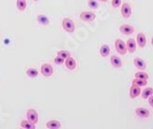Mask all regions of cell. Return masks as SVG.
<instances>
[{"label":"cell","instance_id":"26","mask_svg":"<svg viewBox=\"0 0 153 129\" xmlns=\"http://www.w3.org/2000/svg\"><path fill=\"white\" fill-rule=\"evenodd\" d=\"M121 3H122V0H112V6L115 8L121 6Z\"/></svg>","mask_w":153,"mask_h":129},{"label":"cell","instance_id":"30","mask_svg":"<svg viewBox=\"0 0 153 129\" xmlns=\"http://www.w3.org/2000/svg\"><path fill=\"white\" fill-rule=\"evenodd\" d=\"M151 44H152V45H153V37H152V39H151Z\"/></svg>","mask_w":153,"mask_h":129},{"label":"cell","instance_id":"29","mask_svg":"<svg viewBox=\"0 0 153 129\" xmlns=\"http://www.w3.org/2000/svg\"><path fill=\"white\" fill-rule=\"evenodd\" d=\"M99 1H101V2H107L108 0H99Z\"/></svg>","mask_w":153,"mask_h":129},{"label":"cell","instance_id":"32","mask_svg":"<svg viewBox=\"0 0 153 129\" xmlns=\"http://www.w3.org/2000/svg\"><path fill=\"white\" fill-rule=\"evenodd\" d=\"M21 129H24V128H21Z\"/></svg>","mask_w":153,"mask_h":129},{"label":"cell","instance_id":"19","mask_svg":"<svg viewBox=\"0 0 153 129\" xmlns=\"http://www.w3.org/2000/svg\"><path fill=\"white\" fill-rule=\"evenodd\" d=\"M153 95V89L152 88H146L143 91H142V98L144 100L145 99H149L150 96Z\"/></svg>","mask_w":153,"mask_h":129},{"label":"cell","instance_id":"23","mask_svg":"<svg viewBox=\"0 0 153 129\" xmlns=\"http://www.w3.org/2000/svg\"><path fill=\"white\" fill-rule=\"evenodd\" d=\"M57 56L65 60V59L70 56V53L68 51H65V50H60V51L57 52Z\"/></svg>","mask_w":153,"mask_h":129},{"label":"cell","instance_id":"9","mask_svg":"<svg viewBox=\"0 0 153 129\" xmlns=\"http://www.w3.org/2000/svg\"><path fill=\"white\" fill-rule=\"evenodd\" d=\"M134 64H135V67L139 70H145L147 67V64H146L145 61L140 57H136L134 59Z\"/></svg>","mask_w":153,"mask_h":129},{"label":"cell","instance_id":"3","mask_svg":"<svg viewBox=\"0 0 153 129\" xmlns=\"http://www.w3.org/2000/svg\"><path fill=\"white\" fill-rule=\"evenodd\" d=\"M53 67L51 66L50 64H42V67H41V73L42 76L45 77H51L53 75Z\"/></svg>","mask_w":153,"mask_h":129},{"label":"cell","instance_id":"13","mask_svg":"<svg viewBox=\"0 0 153 129\" xmlns=\"http://www.w3.org/2000/svg\"><path fill=\"white\" fill-rule=\"evenodd\" d=\"M111 64H112V66L113 67H114L115 68H119V67H122V64H123V63H122V60L120 59V57L119 56H111Z\"/></svg>","mask_w":153,"mask_h":129},{"label":"cell","instance_id":"5","mask_svg":"<svg viewBox=\"0 0 153 129\" xmlns=\"http://www.w3.org/2000/svg\"><path fill=\"white\" fill-rule=\"evenodd\" d=\"M120 30V32L125 35H131V34H133L134 33V31H135V29L133 26H131L129 24H123L120 26L119 28Z\"/></svg>","mask_w":153,"mask_h":129},{"label":"cell","instance_id":"14","mask_svg":"<svg viewBox=\"0 0 153 129\" xmlns=\"http://www.w3.org/2000/svg\"><path fill=\"white\" fill-rule=\"evenodd\" d=\"M65 67H67L69 70H74L76 68V61L71 56H69L68 58L65 59Z\"/></svg>","mask_w":153,"mask_h":129},{"label":"cell","instance_id":"21","mask_svg":"<svg viewBox=\"0 0 153 129\" xmlns=\"http://www.w3.org/2000/svg\"><path fill=\"white\" fill-rule=\"evenodd\" d=\"M27 7L26 0H17V7L19 11H23Z\"/></svg>","mask_w":153,"mask_h":129},{"label":"cell","instance_id":"4","mask_svg":"<svg viewBox=\"0 0 153 129\" xmlns=\"http://www.w3.org/2000/svg\"><path fill=\"white\" fill-rule=\"evenodd\" d=\"M79 17H80V19L83 21H86V22H91V21H93L95 19L96 15L91 11H83L80 13Z\"/></svg>","mask_w":153,"mask_h":129},{"label":"cell","instance_id":"12","mask_svg":"<svg viewBox=\"0 0 153 129\" xmlns=\"http://www.w3.org/2000/svg\"><path fill=\"white\" fill-rule=\"evenodd\" d=\"M126 47H127V51L129 53H134L136 51V48H137V42L134 39L130 38L127 40L126 42Z\"/></svg>","mask_w":153,"mask_h":129},{"label":"cell","instance_id":"1","mask_svg":"<svg viewBox=\"0 0 153 129\" xmlns=\"http://www.w3.org/2000/svg\"><path fill=\"white\" fill-rule=\"evenodd\" d=\"M62 26H63V29L67 31V32H74L75 30V24H74V21L69 19V18H65L62 21Z\"/></svg>","mask_w":153,"mask_h":129},{"label":"cell","instance_id":"25","mask_svg":"<svg viewBox=\"0 0 153 129\" xmlns=\"http://www.w3.org/2000/svg\"><path fill=\"white\" fill-rule=\"evenodd\" d=\"M88 6H89V7H91L92 9H96V8H98V7H99L97 1H95V0H89Z\"/></svg>","mask_w":153,"mask_h":129},{"label":"cell","instance_id":"15","mask_svg":"<svg viewBox=\"0 0 153 129\" xmlns=\"http://www.w3.org/2000/svg\"><path fill=\"white\" fill-rule=\"evenodd\" d=\"M46 127L48 129H59L61 127V124L59 121L56 120H52L46 123Z\"/></svg>","mask_w":153,"mask_h":129},{"label":"cell","instance_id":"22","mask_svg":"<svg viewBox=\"0 0 153 129\" xmlns=\"http://www.w3.org/2000/svg\"><path fill=\"white\" fill-rule=\"evenodd\" d=\"M132 83L135 84V85L139 86V87H145V86L148 84V81H147V79H137L136 78L135 79H133Z\"/></svg>","mask_w":153,"mask_h":129},{"label":"cell","instance_id":"7","mask_svg":"<svg viewBox=\"0 0 153 129\" xmlns=\"http://www.w3.org/2000/svg\"><path fill=\"white\" fill-rule=\"evenodd\" d=\"M27 119L36 125L38 123V113H37V112L34 109L28 110V112H27Z\"/></svg>","mask_w":153,"mask_h":129},{"label":"cell","instance_id":"8","mask_svg":"<svg viewBox=\"0 0 153 129\" xmlns=\"http://www.w3.org/2000/svg\"><path fill=\"white\" fill-rule=\"evenodd\" d=\"M141 93V89L139 86L133 84L132 86L130 87V90H129V95H130V98L135 99L137 98V96H139V94Z\"/></svg>","mask_w":153,"mask_h":129},{"label":"cell","instance_id":"2","mask_svg":"<svg viewBox=\"0 0 153 129\" xmlns=\"http://www.w3.org/2000/svg\"><path fill=\"white\" fill-rule=\"evenodd\" d=\"M114 46L116 51L120 53V55H126V51H127V47H126V44L121 39H117L114 42Z\"/></svg>","mask_w":153,"mask_h":129},{"label":"cell","instance_id":"28","mask_svg":"<svg viewBox=\"0 0 153 129\" xmlns=\"http://www.w3.org/2000/svg\"><path fill=\"white\" fill-rule=\"evenodd\" d=\"M149 103L151 107H153V95L150 96L149 98Z\"/></svg>","mask_w":153,"mask_h":129},{"label":"cell","instance_id":"31","mask_svg":"<svg viewBox=\"0 0 153 129\" xmlns=\"http://www.w3.org/2000/svg\"><path fill=\"white\" fill-rule=\"evenodd\" d=\"M34 1H38V0H34Z\"/></svg>","mask_w":153,"mask_h":129},{"label":"cell","instance_id":"24","mask_svg":"<svg viewBox=\"0 0 153 129\" xmlns=\"http://www.w3.org/2000/svg\"><path fill=\"white\" fill-rule=\"evenodd\" d=\"M135 77H136L137 79H147V80H148V79H149V75H148L147 73H145V72L140 71V72H137V73L135 74Z\"/></svg>","mask_w":153,"mask_h":129},{"label":"cell","instance_id":"18","mask_svg":"<svg viewBox=\"0 0 153 129\" xmlns=\"http://www.w3.org/2000/svg\"><path fill=\"white\" fill-rule=\"evenodd\" d=\"M109 53H110V47L107 44H103L102 45V47L100 48V55L102 57H106Z\"/></svg>","mask_w":153,"mask_h":129},{"label":"cell","instance_id":"20","mask_svg":"<svg viewBox=\"0 0 153 129\" xmlns=\"http://www.w3.org/2000/svg\"><path fill=\"white\" fill-rule=\"evenodd\" d=\"M26 74L27 76L30 77V78H36L38 76V70L36 68H33V67H30L29 68L27 71H26Z\"/></svg>","mask_w":153,"mask_h":129},{"label":"cell","instance_id":"27","mask_svg":"<svg viewBox=\"0 0 153 129\" xmlns=\"http://www.w3.org/2000/svg\"><path fill=\"white\" fill-rule=\"evenodd\" d=\"M64 61H65V59H63L62 57L58 56L53 59V62L56 63V64H62L64 63Z\"/></svg>","mask_w":153,"mask_h":129},{"label":"cell","instance_id":"11","mask_svg":"<svg viewBox=\"0 0 153 129\" xmlns=\"http://www.w3.org/2000/svg\"><path fill=\"white\" fill-rule=\"evenodd\" d=\"M137 44L139 47H141V48L145 47V45L147 44V39H146V35L143 33V32H140V33L137 34Z\"/></svg>","mask_w":153,"mask_h":129},{"label":"cell","instance_id":"16","mask_svg":"<svg viewBox=\"0 0 153 129\" xmlns=\"http://www.w3.org/2000/svg\"><path fill=\"white\" fill-rule=\"evenodd\" d=\"M20 125H21V127L24 128V129H36L35 124H33V123L29 121V120H23V121H21Z\"/></svg>","mask_w":153,"mask_h":129},{"label":"cell","instance_id":"10","mask_svg":"<svg viewBox=\"0 0 153 129\" xmlns=\"http://www.w3.org/2000/svg\"><path fill=\"white\" fill-rule=\"evenodd\" d=\"M136 114L141 118H148L149 116V111L144 107H138L136 109Z\"/></svg>","mask_w":153,"mask_h":129},{"label":"cell","instance_id":"17","mask_svg":"<svg viewBox=\"0 0 153 129\" xmlns=\"http://www.w3.org/2000/svg\"><path fill=\"white\" fill-rule=\"evenodd\" d=\"M37 20H38L39 24L43 25V26H46L49 24V19L43 14H39L37 17Z\"/></svg>","mask_w":153,"mask_h":129},{"label":"cell","instance_id":"6","mask_svg":"<svg viewBox=\"0 0 153 129\" xmlns=\"http://www.w3.org/2000/svg\"><path fill=\"white\" fill-rule=\"evenodd\" d=\"M121 14L125 19L130 18L131 14H132V8L128 3H124L121 7Z\"/></svg>","mask_w":153,"mask_h":129}]
</instances>
